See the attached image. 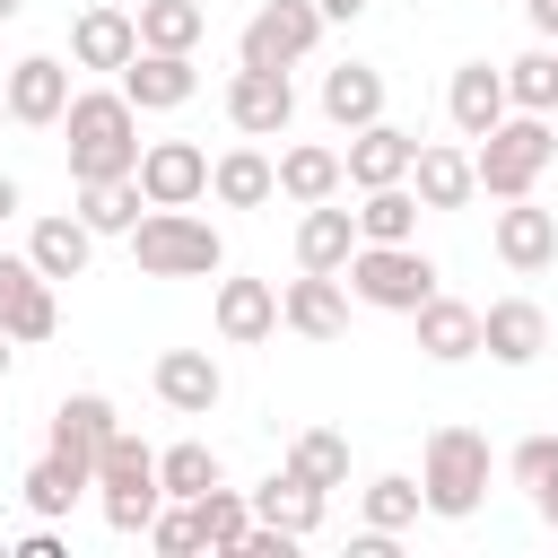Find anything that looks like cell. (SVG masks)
Listing matches in <instances>:
<instances>
[{"label":"cell","instance_id":"obj_42","mask_svg":"<svg viewBox=\"0 0 558 558\" xmlns=\"http://www.w3.org/2000/svg\"><path fill=\"white\" fill-rule=\"evenodd\" d=\"M532 506H541V523L558 532V480H541V488H532Z\"/></svg>","mask_w":558,"mask_h":558},{"label":"cell","instance_id":"obj_38","mask_svg":"<svg viewBox=\"0 0 558 558\" xmlns=\"http://www.w3.org/2000/svg\"><path fill=\"white\" fill-rule=\"evenodd\" d=\"M148 541H157V558H192L201 549V523H192V506H157V523H148Z\"/></svg>","mask_w":558,"mask_h":558},{"label":"cell","instance_id":"obj_22","mask_svg":"<svg viewBox=\"0 0 558 558\" xmlns=\"http://www.w3.org/2000/svg\"><path fill=\"white\" fill-rule=\"evenodd\" d=\"M340 183H349L340 148H323V140H296V148H279V192H288L296 209H314V201H340Z\"/></svg>","mask_w":558,"mask_h":558},{"label":"cell","instance_id":"obj_15","mask_svg":"<svg viewBox=\"0 0 558 558\" xmlns=\"http://www.w3.org/2000/svg\"><path fill=\"white\" fill-rule=\"evenodd\" d=\"M488 235H497V262H506V270H549V262H558V209H532V192L506 201Z\"/></svg>","mask_w":558,"mask_h":558},{"label":"cell","instance_id":"obj_6","mask_svg":"<svg viewBox=\"0 0 558 558\" xmlns=\"http://www.w3.org/2000/svg\"><path fill=\"white\" fill-rule=\"evenodd\" d=\"M96 506H105V523H113V532H148V523H157V506H166L157 453H148L140 436H122V427H113V445L96 453Z\"/></svg>","mask_w":558,"mask_h":558},{"label":"cell","instance_id":"obj_12","mask_svg":"<svg viewBox=\"0 0 558 558\" xmlns=\"http://www.w3.org/2000/svg\"><path fill=\"white\" fill-rule=\"evenodd\" d=\"M279 323L305 331V340H340V331H349V288H340V270L288 279V288H279Z\"/></svg>","mask_w":558,"mask_h":558},{"label":"cell","instance_id":"obj_33","mask_svg":"<svg viewBox=\"0 0 558 558\" xmlns=\"http://www.w3.org/2000/svg\"><path fill=\"white\" fill-rule=\"evenodd\" d=\"M209 35V9L201 0H140V44L148 52H192Z\"/></svg>","mask_w":558,"mask_h":558},{"label":"cell","instance_id":"obj_30","mask_svg":"<svg viewBox=\"0 0 558 558\" xmlns=\"http://www.w3.org/2000/svg\"><path fill=\"white\" fill-rule=\"evenodd\" d=\"M418 235V192L410 183H375L357 201V244H410Z\"/></svg>","mask_w":558,"mask_h":558},{"label":"cell","instance_id":"obj_48","mask_svg":"<svg viewBox=\"0 0 558 558\" xmlns=\"http://www.w3.org/2000/svg\"><path fill=\"white\" fill-rule=\"evenodd\" d=\"M0 558H9V549H0Z\"/></svg>","mask_w":558,"mask_h":558},{"label":"cell","instance_id":"obj_3","mask_svg":"<svg viewBox=\"0 0 558 558\" xmlns=\"http://www.w3.org/2000/svg\"><path fill=\"white\" fill-rule=\"evenodd\" d=\"M131 262H140L148 279H209V270L227 262V244H218V227L192 218V209H148V218L131 227Z\"/></svg>","mask_w":558,"mask_h":558},{"label":"cell","instance_id":"obj_32","mask_svg":"<svg viewBox=\"0 0 558 558\" xmlns=\"http://www.w3.org/2000/svg\"><path fill=\"white\" fill-rule=\"evenodd\" d=\"M140 209H148L140 174H113V183H78V218H87L96 235H131V227H140Z\"/></svg>","mask_w":558,"mask_h":558},{"label":"cell","instance_id":"obj_43","mask_svg":"<svg viewBox=\"0 0 558 558\" xmlns=\"http://www.w3.org/2000/svg\"><path fill=\"white\" fill-rule=\"evenodd\" d=\"M26 209V192H17V174H0V218H17Z\"/></svg>","mask_w":558,"mask_h":558},{"label":"cell","instance_id":"obj_17","mask_svg":"<svg viewBox=\"0 0 558 558\" xmlns=\"http://www.w3.org/2000/svg\"><path fill=\"white\" fill-rule=\"evenodd\" d=\"M218 392H227V375H218V357H209V349H166V357H157V401H166V410L209 418V410H218Z\"/></svg>","mask_w":558,"mask_h":558},{"label":"cell","instance_id":"obj_7","mask_svg":"<svg viewBox=\"0 0 558 558\" xmlns=\"http://www.w3.org/2000/svg\"><path fill=\"white\" fill-rule=\"evenodd\" d=\"M314 44H323V9H314V0H262V9L244 17V44H235V52H244L253 70H296Z\"/></svg>","mask_w":558,"mask_h":558},{"label":"cell","instance_id":"obj_1","mask_svg":"<svg viewBox=\"0 0 558 558\" xmlns=\"http://www.w3.org/2000/svg\"><path fill=\"white\" fill-rule=\"evenodd\" d=\"M61 131H70V183L140 174V105H131L122 87H87V96H70Z\"/></svg>","mask_w":558,"mask_h":558},{"label":"cell","instance_id":"obj_39","mask_svg":"<svg viewBox=\"0 0 558 558\" xmlns=\"http://www.w3.org/2000/svg\"><path fill=\"white\" fill-rule=\"evenodd\" d=\"M506 471H514V488H541V480H558V436H523Z\"/></svg>","mask_w":558,"mask_h":558},{"label":"cell","instance_id":"obj_5","mask_svg":"<svg viewBox=\"0 0 558 558\" xmlns=\"http://www.w3.org/2000/svg\"><path fill=\"white\" fill-rule=\"evenodd\" d=\"M340 279H349V296L375 305V314H418V305L436 296V262H427L418 244H357Z\"/></svg>","mask_w":558,"mask_h":558},{"label":"cell","instance_id":"obj_20","mask_svg":"<svg viewBox=\"0 0 558 558\" xmlns=\"http://www.w3.org/2000/svg\"><path fill=\"white\" fill-rule=\"evenodd\" d=\"M270 331H279V288L270 279H218V340L253 349Z\"/></svg>","mask_w":558,"mask_h":558},{"label":"cell","instance_id":"obj_28","mask_svg":"<svg viewBox=\"0 0 558 558\" xmlns=\"http://www.w3.org/2000/svg\"><path fill=\"white\" fill-rule=\"evenodd\" d=\"M209 192H218L227 209H262V201H279V166H270L262 148H227V157L209 166Z\"/></svg>","mask_w":558,"mask_h":558},{"label":"cell","instance_id":"obj_9","mask_svg":"<svg viewBox=\"0 0 558 558\" xmlns=\"http://www.w3.org/2000/svg\"><path fill=\"white\" fill-rule=\"evenodd\" d=\"M140 192H148V209H192L209 192V157L192 140H148L140 148Z\"/></svg>","mask_w":558,"mask_h":558},{"label":"cell","instance_id":"obj_29","mask_svg":"<svg viewBox=\"0 0 558 558\" xmlns=\"http://www.w3.org/2000/svg\"><path fill=\"white\" fill-rule=\"evenodd\" d=\"M17 488H26V514H44V523H52V514H70V506L96 488V471H87V462H70V453H44Z\"/></svg>","mask_w":558,"mask_h":558},{"label":"cell","instance_id":"obj_4","mask_svg":"<svg viewBox=\"0 0 558 558\" xmlns=\"http://www.w3.org/2000/svg\"><path fill=\"white\" fill-rule=\"evenodd\" d=\"M418 488H427V514H445V523L480 514V497H488V436L480 427H436L427 462H418Z\"/></svg>","mask_w":558,"mask_h":558},{"label":"cell","instance_id":"obj_11","mask_svg":"<svg viewBox=\"0 0 558 558\" xmlns=\"http://www.w3.org/2000/svg\"><path fill=\"white\" fill-rule=\"evenodd\" d=\"M349 183L357 192H375V183H410V166H418V131H401V122H366V131H349Z\"/></svg>","mask_w":558,"mask_h":558},{"label":"cell","instance_id":"obj_19","mask_svg":"<svg viewBox=\"0 0 558 558\" xmlns=\"http://www.w3.org/2000/svg\"><path fill=\"white\" fill-rule=\"evenodd\" d=\"M140 52V17H122V9H78V26H70V70H122Z\"/></svg>","mask_w":558,"mask_h":558},{"label":"cell","instance_id":"obj_35","mask_svg":"<svg viewBox=\"0 0 558 558\" xmlns=\"http://www.w3.org/2000/svg\"><path fill=\"white\" fill-rule=\"evenodd\" d=\"M506 96H514V113H558V52L549 44L514 52L506 61Z\"/></svg>","mask_w":558,"mask_h":558},{"label":"cell","instance_id":"obj_36","mask_svg":"<svg viewBox=\"0 0 558 558\" xmlns=\"http://www.w3.org/2000/svg\"><path fill=\"white\" fill-rule=\"evenodd\" d=\"M357 497H366V523H375V532H410V523L427 514V488H418V480H401V471L366 480Z\"/></svg>","mask_w":558,"mask_h":558},{"label":"cell","instance_id":"obj_18","mask_svg":"<svg viewBox=\"0 0 558 558\" xmlns=\"http://www.w3.org/2000/svg\"><path fill=\"white\" fill-rule=\"evenodd\" d=\"M410 323H418V349H427L436 366H462V357H480V305H462V296H445V288H436V296H427Z\"/></svg>","mask_w":558,"mask_h":558},{"label":"cell","instance_id":"obj_37","mask_svg":"<svg viewBox=\"0 0 558 558\" xmlns=\"http://www.w3.org/2000/svg\"><path fill=\"white\" fill-rule=\"evenodd\" d=\"M288 471H305L314 488H349V436H331V427H305V436L288 445Z\"/></svg>","mask_w":558,"mask_h":558},{"label":"cell","instance_id":"obj_13","mask_svg":"<svg viewBox=\"0 0 558 558\" xmlns=\"http://www.w3.org/2000/svg\"><path fill=\"white\" fill-rule=\"evenodd\" d=\"M0 87H9V122H35L44 131V122L70 113V61H52V52H26Z\"/></svg>","mask_w":558,"mask_h":558},{"label":"cell","instance_id":"obj_44","mask_svg":"<svg viewBox=\"0 0 558 558\" xmlns=\"http://www.w3.org/2000/svg\"><path fill=\"white\" fill-rule=\"evenodd\" d=\"M314 9H323V17H357L366 0H314Z\"/></svg>","mask_w":558,"mask_h":558},{"label":"cell","instance_id":"obj_24","mask_svg":"<svg viewBox=\"0 0 558 558\" xmlns=\"http://www.w3.org/2000/svg\"><path fill=\"white\" fill-rule=\"evenodd\" d=\"M105 445H113V401H105V392H70V401L52 410V453H70V462L96 471Z\"/></svg>","mask_w":558,"mask_h":558},{"label":"cell","instance_id":"obj_45","mask_svg":"<svg viewBox=\"0 0 558 558\" xmlns=\"http://www.w3.org/2000/svg\"><path fill=\"white\" fill-rule=\"evenodd\" d=\"M9 366H17V340H9V331H0V384H9Z\"/></svg>","mask_w":558,"mask_h":558},{"label":"cell","instance_id":"obj_27","mask_svg":"<svg viewBox=\"0 0 558 558\" xmlns=\"http://www.w3.org/2000/svg\"><path fill=\"white\" fill-rule=\"evenodd\" d=\"M87 253H96V227H87V218H35V235H26V262H35L44 279H78Z\"/></svg>","mask_w":558,"mask_h":558},{"label":"cell","instance_id":"obj_14","mask_svg":"<svg viewBox=\"0 0 558 558\" xmlns=\"http://www.w3.org/2000/svg\"><path fill=\"white\" fill-rule=\"evenodd\" d=\"M445 113H453V131H462V140H488V131L514 113V96H506V70H488V61H462V70H453V87H445Z\"/></svg>","mask_w":558,"mask_h":558},{"label":"cell","instance_id":"obj_46","mask_svg":"<svg viewBox=\"0 0 558 558\" xmlns=\"http://www.w3.org/2000/svg\"><path fill=\"white\" fill-rule=\"evenodd\" d=\"M17 9H26V0H0V26H9V17H17Z\"/></svg>","mask_w":558,"mask_h":558},{"label":"cell","instance_id":"obj_26","mask_svg":"<svg viewBox=\"0 0 558 558\" xmlns=\"http://www.w3.org/2000/svg\"><path fill=\"white\" fill-rule=\"evenodd\" d=\"M349 253H357V209L314 201L305 227H296V262H305V270H349Z\"/></svg>","mask_w":558,"mask_h":558},{"label":"cell","instance_id":"obj_16","mask_svg":"<svg viewBox=\"0 0 558 558\" xmlns=\"http://www.w3.org/2000/svg\"><path fill=\"white\" fill-rule=\"evenodd\" d=\"M480 349H488L497 366H532V357L549 349V314H541L532 296H497V305L480 314Z\"/></svg>","mask_w":558,"mask_h":558},{"label":"cell","instance_id":"obj_8","mask_svg":"<svg viewBox=\"0 0 558 558\" xmlns=\"http://www.w3.org/2000/svg\"><path fill=\"white\" fill-rule=\"evenodd\" d=\"M227 122L244 131V140H288V122H296V87H288V70H235L227 78Z\"/></svg>","mask_w":558,"mask_h":558},{"label":"cell","instance_id":"obj_25","mask_svg":"<svg viewBox=\"0 0 558 558\" xmlns=\"http://www.w3.org/2000/svg\"><path fill=\"white\" fill-rule=\"evenodd\" d=\"M323 497H331V488H314V480H305V471H270V480H262V488H253V514H262V523H279V532H296V541H305V532H323Z\"/></svg>","mask_w":558,"mask_h":558},{"label":"cell","instance_id":"obj_47","mask_svg":"<svg viewBox=\"0 0 558 558\" xmlns=\"http://www.w3.org/2000/svg\"><path fill=\"white\" fill-rule=\"evenodd\" d=\"M0 122H9V87H0Z\"/></svg>","mask_w":558,"mask_h":558},{"label":"cell","instance_id":"obj_31","mask_svg":"<svg viewBox=\"0 0 558 558\" xmlns=\"http://www.w3.org/2000/svg\"><path fill=\"white\" fill-rule=\"evenodd\" d=\"M192 523H201V549H218V558H244V532H253V497H235V488L218 480L209 497H192Z\"/></svg>","mask_w":558,"mask_h":558},{"label":"cell","instance_id":"obj_10","mask_svg":"<svg viewBox=\"0 0 558 558\" xmlns=\"http://www.w3.org/2000/svg\"><path fill=\"white\" fill-rule=\"evenodd\" d=\"M192 87H201V70H192V52H131L122 61V96L140 105V113H174V105H192Z\"/></svg>","mask_w":558,"mask_h":558},{"label":"cell","instance_id":"obj_40","mask_svg":"<svg viewBox=\"0 0 558 558\" xmlns=\"http://www.w3.org/2000/svg\"><path fill=\"white\" fill-rule=\"evenodd\" d=\"M35 288H44V270H35L26 253H0V331H9V314H17Z\"/></svg>","mask_w":558,"mask_h":558},{"label":"cell","instance_id":"obj_23","mask_svg":"<svg viewBox=\"0 0 558 558\" xmlns=\"http://www.w3.org/2000/svg\"><path fill=\"white\" fill-rule=\"evenodd\" d=\"M410 192H418V209H462L471 192H480V166H471V148H418V166H410Z\"/></svg>","mask_w":558,"mask_h":558},{"label":"cell","instance_id":"obj_2","mask_svg":"<svg viewBox=\"0 0 558 558\" xmlns=\"http://www.w3.org/2000/svg\"><path fill=\"white\" fill-rule=\"evenodd\" d=\"M549 157H558L549 113H506V122L471 148V166H480V192H488V201H523V192L549 174Z\"/></svg>","mask_w":558,"mask_h":558},{"label":"cell","instance_id":"obj_41","mask_svg":"<svg viewBox=\"0 0 558 558\" xmlns=\"http://www.w3.org/2000/svg\"><path fill=\"white\" fill-rule=\"evenodd\" d=\"M523 17H532V26L549 35V44H558V0H523Z\"/></svg>","mask_w":558,"mask_h":558},{"label":"cell","instance_id":"obj_34","mask_svg":"<svg viewBox=\"0 0 558 558\" xmlns=\"http://www.w3.org/2000/svg\"><path fill=\"white\" fill-rule=\"evenodd\" d=\"M157 480H166V497H174V506H192V497H209L227 471H218V453H209L201 436H183V445H166V453H157Z\"/></svg>","mask_w":558,"mask_h":558},{"label":"cell","instance_id":"obj_21","mask_svg":"<svg viewBox=\"0 0 558 558\" xmlns=\"http://www.w3.org/2000/svg\"><path fill=\"white\" fill-rule=\"evenodd\" d=\"M323 113H331L340 131L384 122V70H375V61H340V70H323Z\"/></svg>","mask_w":558,"mask_h":558}]
</instances>
